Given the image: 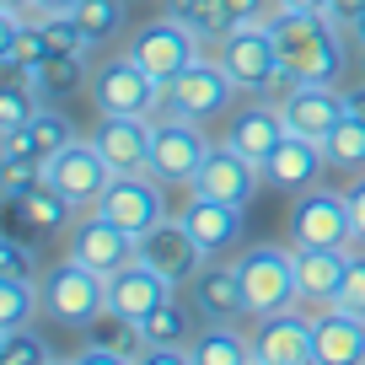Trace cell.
I'll return each mask as SVG.
<instances>
[{
  "label": "cell",
  "instance_id": "e575fe53",
  "mask_svg": "<svg viewBox=\"0 0 365 365\" xmlns=\"http://www.w3.org/2000/svg\"><path fill=\"white\" fill-rule=\"evenodd\" d=\"M0 360L6 365H54V349L43 344V333H33V322L16 333H0Z\"/></svg>",
  "mask_w": 365,
  "mask_h": 365
},
{
  "label": "cell",
  "instance_id": "5bb4252c",
  "mask_svg": "<svg viewBox=\"0 0 365 365\" xmlns=\"http://www.w3.org/2000/svg\"><path fill=\"white\" fill-rule=\"evenodd\" d=\"M263 182V167L252 156H242L237 145H226V140H215L205 156V167L194 172V182H188V194H205V199H220V205H252V194H258Z\"/></svg>",
  "mask_w": 365,
  "mask_h": 365
},
{
  "label": "cell",
  "instance_id": "ee69618b",
  "mask_svg": "<svg viewBox=\"0 0 365 365\" xmlns=\"http://www.w3.org/2000/svg\"><path fill=\"white\" fill-rule=\"evenodd\" d=\"M81 0H33V16H65V11H76Z\"/></svg>",
  "mask_w": 365,
  "mask_h": 365
},
{
  "label": "cell",
  "instance_id": "ffe728a7",
  "mask_svg": "<svg viewBox=\"0 0 365 365\" xmlns=\"http://www.w3.org/2000/svg\"><path fill=\"white\" fill-rule=\"evenodd\" d=\"M194 307H199V317H205V322H242V317H252L237 263L210 258L205 269L194 274Z\"/></svg>",
  "mask_w": 365,
  "mask_h": 365
},
{
  "label": "cell",
  "instance_id": "ba28073f",
  "mask_svg": "<svg viewBox=\"0 0 365 365\" xmlns=\"http://www.w3.org/2000/svg\"><path fill=\"white\" fill-rule=\"evenodd\" d=\"M210 145L215 140L205 135V124L194 118H178V113H156V140H150V178H161L167 188H188L194 172L205 167Z\"/></svg>",
  "mask_w": 365,
  "mask_h": 365
},
{
  "label": "cell",
  "instance_id": "8fae6325",
  "mask_svg": "<svg viewBox=\"0 0 365 365\" xmlns=\"http://www.w3.org/2000/svg\"><path fill=\"white\" fill-rule=\"evenodd\" d=\"M129 54L167 86V81H178L182 70L205 54V38H199L194 27H182L178 16H156V22H145L135 38H129Z\"/></svg>",
  "mask_w": 365,
  "mask_h": 365
},
{
  "label": "cell",
  "instance_id": "836d02e7",
  "mask_svg": "<svg viewBox=\"0 0 365 365\" xmlns=\"http://www.w3.org/2000/svg\"><path fill=\"white\" fill-rule=\"evenodd\" d=\"M70 16L81 22V33L97 48V43H108V38H118V27H124V0H81Z\"/></svg>",
  "mask_w": 365,
  "mask_h": 365
},
{
  "label": "cell",
  "instance_id": "603a6c76",
  "mask_svg": "<svg viewBox=\"0 0 365 365\" xmlns=\"http://www.w3.org/2000/svg\"><path fill=\"white\" fill-rule=\"evenodd\" d=\"M285 118H279V103H269V97H258L252 108H242V113H231L226 124V145H237L242 156H252L263 167V161L274 156V145L285 140Z\"/></svg>",
  "mask_w": 365,
  "mask_h": 365
},
{
  "label": "cell",
  "instance_id": "5b68a950",
  "mask_svg": "<svg viewBox=\"0 0 365 365\" xmlns=\"http://www.w3.org/2000/svg\"><path fill=\"white\" fill-rule=\"evenodd\" d=\"M237 81L231 70L220 65L215 54H199L194 65L182 70L178 81H167V97H161V113H178V118H194V124H215V118L231 113L237 103Z\"/></svg>",
  "mask_w": 365,
  "mask_h": 365
},
{
  "label": "cell",
  "instance_id": "60d3db41",
  "mask_svg": "<svg viewBox=\"0 0 365 365\" xmlns=\"http://www.w3.org/2000/svg\"><path fill=\"white\" fill-rule=\"evenodd\" d=\"M349 215H354V242H365V172L360 178H349Z\"/></svg>",
  "mask_w": 365,
  "mask_h": 365
},
{
  "label": "cell",
  "instance_id": "3957f363",
  "mask_svg": "<svg viewBox=\"0 0 365 365\" xmlns=\"http://www.w3.org/2000/svg\"><path fill=\"white\" fill-rule=\"evenodd\" d=\"M242 269V290H247V312L252 317H274V312L301 307V279H296V242H258L237 258Z\"/></svg>",
  "mask_w": 365,
  "mask_h": 365
},
{
  "label": "cell",
  "instance_id": "2e32d148",
  "mask_svg": "<svg viewBox=\"0 0 365 365\" xmlns=\"http://www.w3.org/2000/svg\"><path fill=\"white\" fill-rule=\"evenodd\" d=\"M172 279L161 269H150L145 258H135L129 269H118L113 279H108V317L113 322H129V328H140V322L150 317V312L161 307V301L172 296Z\"/></svg>",
  "mask_w": 365,
  "mask_h": 365
},
{
  "label": "cell",
  "instance_id": "cb8c5ba5",
  "mask_svg": "<svg viewBox=\"0 0 365 365\" xmlns=\"http://www.w3.org/2000/svg\"><path fill=\"white\" fill-rule=\"evenodd\" d=\"M312 328H317V365H360L365 360V317L328 301L312 317Z\"/></svg>",
  "mask_w": 365,
  "mask_h": 365
},
{
  "label": "cell",
  "instance_id": "f1b7e54d",
  "mask_svg": "<svg viewBox=\"0 0 365 365\" xmlns=\"http://www.w3.org/2000/svg\"><path fill=\"white\" fill-rule=\"evenodd\" d=\"M43 312V285L38 279H16V274H0V333H16Z\"/></svg>",
  "mask_w": 365,
  "mask_h": 365
},
{
  "label": "cell",
  "instance_id": "f546056e",
  "mask_svg": "<svg viewBox=\"0 0 365 365\" xmlns=\"http://www.w3.org/2000/svg\"><path fill=\"white\" fill-rule=\"evenodd\" d=\"M38 108H43V91H38V81L27 76V70H11L6 91H0V135L27 129V124L38 118Z\"/></svg>",
  "mask_w": 365,
  "mask_h": 365
},
{
  "label": "cell",
  "instance_id": "30bf717a",
  "mask_svg": "<svg viewBox=\"0 0 365 365\" xmlns=\"http://www.w3.org/2000/svg\"><path fill=\"white\" fill-rule=\"evenodd\" d=\"M43 178L54 182V188H59L76 210H97V199L108 194V182H113L118 172L108 167V156L97 150V140H91V135H86V140L76 135V140H70V145L43 167Z\"/></svg>",
  "mask_w": 365,
  "mask_h": 365
},
{
  "label": "cell",
  "instance_id": "4dcf8cb0",
  "mask_svg": "<svg viewBox=\"0 0 365 365\" xmlns=\"http://www.w3.org/2000/svg\"><path fill=\"white\" fill-rule=\"evenodd\" d=\"M194 312H199V307H182L178 296H167L145 322H140L145 349H150V344H194Z\"/></svg>",
  "mask_w": 365,
  "mask_h": 365
},
{
  "label": "cell",
  "instance_id": "484cf974",
  "mask_svg": "<svg viewBox=\"0 0 365 365\" xmlns=\"http://www.w3.org/2000/svg\"><path fill=\"white\" fill-rule=\"evenodd\" d=\"M188 365H258V349L247 333H237V322H205V333L188 344Z\"/></svg>",
  "mask_w": 365,
  "mask_h": 365
},
{
  "label": "cell",
  "instance_id": "7402d4cb",
  "mask_svg": "<svg viewBox=\"0 0 365 365\" xmlns=\"http://www.w3.org/2000/svg\"><path fill=\"white\" fill-rule=\"evenodd\" d=\"M182 220H188V231L199 237V247H205L210 258H220V252H237L242 242H247V215H242V205H220V199L188 194V210H182Z\"/></svg>",
  "mask_w": 365,
  "mask_h": 365
},
{
  "label": "cell",
  "instance_id": "ac0fdd59",
  "mask_svg": "<svg viewBox=\"0 0 365 365\" xmlns=\"http://www.w3.org/2000/svg\"><path fill=\"white\" fill-rule=\"evenodd\" d=\"M91 140H97V150L108 156L113 172H145L150 140H156V118L150 113H97Z\"/></svg>",
  "mask_w": 365,
  "mask_h": 365
},
{
  "label": "cell",
  "instance_id": "7c38bea8",
  "mask_svg": "<svg viewBox=\"0 0 365 365\" xmlns=\"http://www.w3.org/2000/svg\"><path fill=\"white\" fill-rule=\"evenodd\" d=\"M97 210H103L113 226L145 237L150 226L167 220V182L150 178V172H118V178L108 182V194L97 199Z\"/></svg>",
  "mask_w": 365,
  "mask_h": 365
},
{
  "label": "cell",
  "instance_id": "7dc6e473",
  "mask_svg": "<svg viewBox=\"0 0 365 365\" xmlns=\"http://www.w3.org/2000/svg\"><path fill=\"white\" fill-rule=\"evenodd\" d=\"M349 38H354V43H360V48H365V11H360V16H354V27H349Z\"/></svg>",
  "mask_w": 365,
  "mask_h": 365
},
{
  "label": "cell",
  "instance_id": "d590c367",
  "mask_svg": "<svg viewBox=\"0 0 365 365\" xmlns=\"http://www.w3.org/2000/svg\"><path fill=\"white\" fill-rule=\"evenodd\" d=\"M333 307H344V312H354V317H365V252H349Z\"/></svg>",
  "mask_w": 365,
  "mask_h": 365
},
{
  "label": "cell",
  "instance_id": "6da1fadb",
  "mask_svg": "<svg viewBox=\"0 0 365 365\" xmlns=\"http://www.w3.org/2000/svg\"><path fill=\"white\" fill-rule=\"evenodd\" d=\"M274 48L290 81H317V86H344V54H349V33L333 16L312 11H279L269 16Z\"/></svg>",
  "mask_w": 365,
  "mask_h": 365
},
{
  "label": "cell",
  "instance_id": "e0dca14e",
  "mask_svg": "<svg viewBox=\"0 0 365 365\" xmlns=\"http://www.w3.org/2000/svg\"><path fill=\"white\" fill-rule=\"evenodd\" d=\"M252 349H258V365H317V328L312 317H301V307L274 312V317H258Z\"/></svg>",
  "mask_w": 365,
  "mask_h": 365
},
{
  "label": "cell",
  "instance_id": "7bdbcfd3",
  "mask_svg": "<svg viewBox=\"0 0 365 365\" xmlns=\"http://www.w3.org/2000/svg\"><path fill=\"white\" fill-rule=\"evenodd\" d=\"M279 11H312V16H328L333 11V0H274Z\"/></svg>",
  "mask_w": 365,
  "mask_h": 365
},
{
  "label": "cell",
  "instance_id": "4316f807",
  "mask_svg": "<svg viewBox=\"0 0 365 365\" xmlns=\"http://www.w3.org/2000/svg\"><path fill=\"white\" fill-rule=\"evenodd\" d=\"M27 76L38 81L43 103H54V97H76L81 86H91V76H86V48H48V54L38 59Z\"/></svg>",
  "mask_w": 365,
  "mask_h": 365
},
{
  "label": "cell",
  "instance_id": "7a4b0ae2",
  "mask_svg": "<svg viewBox=\"0 0 365 365\" xmlns=\"http://www.w3.org/2000/svg\"><path fill=\"white\" fill-rule=\"evenodd\" d=\"M43 312L59 322V328H97V322L108 317V279L97 269H86V263L76 258H59L54 269H43Z\"/></svg>",
  "mask_w": 365,
  "mask_h": 365
},
{
  "label": "cell",
  "instance_id": "b9f144b4",
  "mask_svg": "<svg viewBox=\"0 0 365 365\" xmlns=\"http://www.w3.org/2000/svg\"><path fill=\"white\" fill-rule=\"evenodd\" d=\"M360 11H365V0H333V11H328V16L344 27V33H349V27H354V16H360Z\"/></svg>",
  "mask_w": 365,
  "mask_h": 365
},
{
  "label": "cell",
  "instance_id": "4fadbf2b",
  "mask_svg": "<svg viewBox=\"0 0 365 365\" xmlns=\"http://www.w3.org/2000/svg\"><path fill=\"white\" fill-rule=\"evenodd\" d=\"M269 103H279V118H285L290 135L322 140V145H328V135L339 129V118L349 113V108H344V86H317V81H290Z\"/></svg>",
  "mask_w": 365,
  "mask_h": 365
},
{
  "label": "cell",
  "instance_id": "d6986e66",
  "mask_svg": "<svg viewBox=\"0 0 365 365\" xmlns=\"http://www.w3.org/2000/svg\"><path fill=\"white\" fill-rule=\"evenodd\" d=\"M328 167L333 161H328V145H322V140L285 135L274 145V156L263 161V182H269V188H285V194H301V188H312Z\"/></svg>",
  "mask_w": 365,
  "mask_h": 365
},
{
  "label": "cell",
  "instance_id": "83f0119b",
  "mask_svg": "<svg viewBox=\"0 0 365 365\" xmlns=\"http://www.w3.org/2000/svg\"><path fill=\"white\" fill-rule=\"evenodd\" d=\"M16 215H22L33 231H59V226H70L81 210H76V205H70V199L54 188V182L43 178V182H33V188L16 199Z\"/></svg>",
  "mask_w": 365,
  "mask_h": 365
},
{
  "label": "cell",
  "instance_id": "f35d334b",
  "mask_svg": "<svg viewBox=\"0 0 365 365\" xmlns=\"http://www.w3.org/2000/svg\"><path fill=\"white\" fill-rule=\"evenodd\" d=\"M231 16V27H252V22H269L274 16V0H220Z\"/></svg>",
  "mask_w": 365,
  "mask_h": 365
},
{
  "label": "cell",
  "instance_id": "74e56055",
  "mask_svg": "<svg viewBox=\"0 0 365 365\" xmlns=\"http://www.w3.org/2000/svg\"><path fill=\"white\" fill-rule=\"evenodd\" d=\"M0 274H16V279H43V274H38L33 247H22V242H0Z\"/></svg>",
  "mask_w": 365,
  "mask_h": 365
},
{
  "label": "cell",
  "instance_id": "bcb514c9",
  "mask_svg": "<svg viewBox=\"0 0 365 365\" xmlns=\"http://www.w3.org/2000/svg\"><path fill=\"white\" fill-rule=\"evenodd\" d=\"M0 11H27L33 16V0H0Z\"/></svg>",
  "mask_w": 365,
  "mask_h": 365
},
{
  "label": "cell",
  "instance_id": "8d00e7d4",
  "mask_svg": "<svg viewBox=\"0 0 365 365\" xmlns=\"http://www.w3.org/2000/svg\"><path fill=\"white\" fill-rule=\"evenodd\" d=\"M33 182H43V167H38V161H27V156L0 161V194H6V205H16Z\"/></svg>",
  "mask_w": 365,
  "mask_h": 365
},
{
  "label": "cell",
  "instance_id": "9c48e42d",
  "mask_svg": "<svg viewBox=\"0 0 365 365\" xmlns=\"http://www.w3.org/2000/svg\"><path fill=\"white\" fill-rule=\"evenodd\" d=\"M65 258H76V263H86V269H97L103 279H113L118 269H129V263L140 258V237L124 231V226H113L103 210H81V215L70 220Z\"/></svg>",
  "mask_w": 365,
  "mask_h": 365
},
{
  "label": "cell",
  "instance_id": "52a82bcc",
  "mask_svg": "<svg viewBox=\"0 0 365 365\" xmlns=\"http://www.w3.org/2000/svg\"><path fill=\"white\" fill-rule=\"evenodd\" d=\"M290 242L296 247H349L354 242V215H349V194L339 188H301L296 205H290Z\"/></svg>",
  "mask_w": 365,
  "mask_h": 365
},
{
  "label": "cell",
  "instance_id": "1f68e13d",
  "mask_svg": "<svg viewBox=\"0 0 365 365\" xmlns=\"http://www.w3.org/2000/svg\"><path fill=\"white\" fill-rule=\"evenodd\" d=\"M161 6H167V16H178L182 27H194V33L205 38L210 48H215V43H220L226 33H237L220 0H161Z\"/></svg>",
  "mask_w": 365,
  "mask_h": 365
},
{
  "label": "cell",
  "instance_id": "9a60e30c",
  "mask_svg": "<svg viewBox=\"0 0 365 365\" xmlns=\"http://www.w3.org/2000/svg\"><path fill=\"white\" fill-rule=\"evenodd\" d=\"M140 258H145L150 269H161L172 285H194V274L210 263V252L199 247V237L188 231L182 215H167L161 226H150L145 237H140Z\"/></svg>",
  "mask_w": 365,
  "mask_h": 365
},
{
  "label": "cell",
  "instance_id": "d4e9b609",
  "mask_svg": "<svg viewBox=\"0 0 365 365\" xmlns=\"http://www.w3.org/2000/svg\"><path fill=\"white\" fill-rule=\"evenodd\" d=\"M344 263H349V247H296L301 301H312V307H328V301L339 296Z\"/></svg>",
  "mask_w": 365,
  "mask_h": 365
},
{
  "label": "cell",
  "instance_id": "8992f818",
  "mask_svg": "<svg viewBox=\"0 0 365 365\" xmlns=\"http://www.w3.org/2000/svg\"><path fill=\"white\" fill-rule=\"evenodd\" d=\"M161 97H167V86H161L129 48L91 70V103H97V113H150L156 118Z\"/></svg>",
  "mask_w": 365,
  "mask_h": 365
},
{
  "label": "cell",
  "instance_id": "d6a6232c",
  "mask_svg": "<svg viewBox=\"0 0 365 365\" xmlns=\"http://www.w3.org/2000/svg\"><path fill=\"white\" fill-rule=\"evenodd\" d=\"M328 161L344 178H360L365 172V118H354V113L339 118V129L328 135Z\"/></svg>",
  "mask_w": 365,
  "mask_h": 365
},
{
  "label": "cell",
  "instance_id": "ab89813d",
  "mask_svg": "<svg viewBox=\"0 0 365 365\" xmlns=\"http://www.w3.org/2000/svg\"><path fill=\"white\" fill-rule=\"evenodd\" d=\"M135 354L124 349V344H81L76 365H129Z\"/></svg>",
  "mask_w": 365,
  "mask_h": 365
},
{
  "label": "cell",
  "instance_id": "277c9868",
  "mask_svg": "<svg viewBox=\"0 0 365 365\" xmlns=\"http://www.w3.org/2000/svg\"><path fill=\"white\" fill-rule=\"evenodd\" d=\"M210 54H215L220 65L231 70V81H237L242 91H252V97H279V91L290 86L285 65H279V48H274L269 22H252V27L226 33Z\"/></svg>",
  "mask_w": 365,
  "mask_h": 365
},
{
  "label": "cell",
  "instance_id": "f6af8a7d",
  "mask_svg": "<svg viewBox=\"0 0 365 365\" xmlns=\"http://www.w3.org/2000/svg\"><path fill=\"white\" fill-rule=\"evenodd\" d=\"M344 108H349L354 118H365V81H354V86H344Z\"/></svg>",
  "mask_w": 365,
  "mask_h": 365
},
{
  "label": "cell",
  "instance_id": "c3c4849f",
  "mask_svg": "<svg viewBox=\"0 0 365 365\" xmlns=\"http://www.w3.org/2000/svg\"><path fill=\"white\" fill-rule=\"evenodd\" d=\"M360 70H365V48H360Z\"/></svg>",
  "mask_w": 365,
  "mask_h": 365
},
{
  "label": "cell",
  "instance_id": "44dd1931",
  "mask_svg": "<svg viewBox=\"0 0 365 365\" xmlns=\"http://www.w3.org/2000/svg\"><path fill=\"white\" fill-rule=\"evenodd\" d=\"M76 140V118L59 113V108H38V118L27 129H11V135H0V161H11V156H27L38 161V167H48V161L59 156V150Z\"/></svg>",
  "mask_w": 365,
  "mask_h": 365
}]
</instances>
